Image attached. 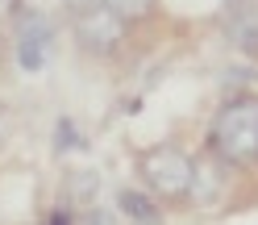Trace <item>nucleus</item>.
Listing matches in <instances>:
<instances>
[{
	"label": "nucleus",
	"instance_id": "obj_1",
	"mask_svg": "<svg viewBox=\"0 0 258 225\" xmlns=\"http://www.w3.org/2000/svg\"><path fill=\"white\" fill-rule=\"evenodd\" d=\"M208 150L229 167H246L258 158V96L225 100L208 130Z\"/></svg>",
	"mask_w": 258,
	"mask_h": 225
},
{
	"label": "nucleus",
	"instance_id": "obj_2",
	"mask_svg": "<svg viewBox=\"0 0 258 225\" xmlns=\"http://www.w3.org/2000/svg\"><path fill=\"white\" fill-rule=\"evenodd\" d=\"M142 180L158 196H187L196 180V163L179 146H154L142 154Z\"/></svg>",
	"mask_w": 258,
	"mask_h": 225
},
{
	"label": "nucleus",
	"instance_id": "obj_3",
	"mask_svg": "<svg viewBox=\"0 0 258 225\" xmlns=\"http://www.w3.org/2000/svg\"><path fill=\"white\" fill-rule=\"evenodd\" d=\"M125 38V17L112 5H96V9H84L75 21V42L92 54H112Z\"/></svg>",
	"mask_w": 258,
	"mask_h": 225
},
{
	"label": "nucleus",
	"instance_id": "obj_4",
	"mask_svg": "<svg viewBox=\"0 0 258 225\" xmlns=\"http://www.w3.org/2000/svg\"><path fill=\"white\" fill-rule=\"evenodd\" d=\"M50 59V21L42 13H17V63L21 71H42Z\"/></svg>",
	"mask_w": 258,
	"mask_h": 225
},
{
	"label": "nucleus",
	"instance_id": "obj_5",
	"mask_svg": "<svg viewBox=\"0 0 258 225\" xmlns=\"http://www.w3.org/2000/svg\"><path fill=\"white\" fill-rule=\"evenodd\" d=\"M225 29H229V42L246 54H258V0H233L229 17H225Z\"/></svg>",
	"mask_w": 258,
	"mask_h": 225
},
{
	"label": "nucleus",
	"instance_id": "obj_6",
	"mask_svg": "<svg viewBox=\"0 0 258 225\" xmlns=\"http://www.w3.org/2000/svg\"><path fill=\"white\" fill-rule=\"evenodd\" d=\"M221 192V175H217V163L213 158H204V163H196V180H191V192L187 196L196 204H213Z\"/></svg>",
	"mask_w": 258,
	"mask_h": 225
},
{
	"label": "nucleus",
	"instance_id": "obj_7",
	"mask_svg": "<svg viewBox=\"0 0 258 225\" xmlns=\"http://www.w3.org/2000/svg\"><path fill=\"white\" fill-rule=\"evenodd\" d=\"M121 213L125 217H134V221H158L163 213L146 200V192H134V188H125L121 192Z\"/></svg>",
	"mask_w": 258,
	"mask_h": 225
},
{
	"label": "nucleus",
	"instance_id": "obj_8",
	"mask_svg": "<svg viewBox=\"0 0 258 225\" xmlns=\"http://www.w3.org/2000/svg\"><path fill=\"white\" fill-rule=\"evenodd\" d=\"M112 9L121 13L125 21H142V17H150V9H154V0H108Z\"/></svg>",
	"mask_w": 258,
	"mask_h": 225
},
{
	"label": "nucleus",
	"instance_id": "obj_9",
	"mask_svg": "<svg viewBox=\"0 0 258 225\" xmlns=\"http://www.w3.org/2000/svg\"><path fill=\"white\" fill-rule=\"evenodd\" d=\"M96 184H100V180H96L92 171H84V175H71V180H67V192H71V196L79 192V200H92L96 196Z\"/></svg>",
	"mask_w": 258,
	"mask_h": 225
},
{
	"label": "nucleus",
	"instance_id": "obj_10",
	"mask_svg": "<svg viewBox=\"0 0 258 225\" xmlns=\"http://www.w3.org/2000/svg\"><path fill=\"white\" fill-rule=\"evenodd\" d=\"M67 5H71L75 13H84V9H96V5H108V0H67Z\"/></svg>",
	"mask_w": 258,
	"mask_h": 225
},
{
	"label": "nucleus",
	"instance_id": "obj_11",
	"mask_svg": "<svg viewBox=\"0 0 258 225\" xmlns=\"http://www.w3.org/2000/svg\"><path fill=\"white\" fill-rule=\"evenodd\" d=\"M5 142H9V112L0 108V146H5Z\"/></svg>",
	"mask_w": 258,
	"mask_h": 225
},
{
	"label": "nucleus",
	"instance_id": "obj_12",
	"mask_svg": "<svg viewBox=\"0 0 258 225\" xmlns=\"http://www.w3.org/2000/svg\"><path fill=\"white\" fill-rule=\"evenodd\" d=\"M5 5H17V0H5Z\"/></svg>",
	"mask_w": 258,
	"mask_h": 225
}]
</instances>
